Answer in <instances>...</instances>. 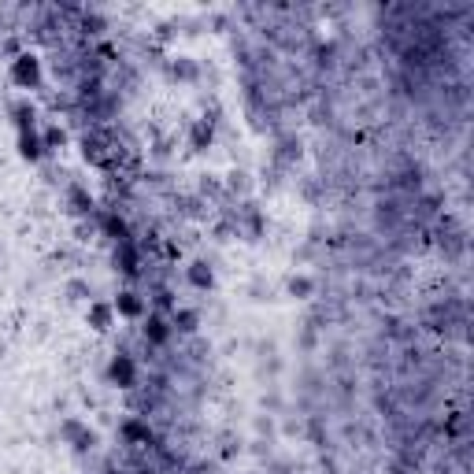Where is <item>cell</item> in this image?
<instances>
[{"instance_id": "cell-3", "label": "cell", "mask_w": 474, "mask_h": 474, "mask_svg": "<svg viewBox=\"0 0 474 474\" xmlns=\"http://www.w3.org/2000/svg\"><path fill=\"white\" fill-rule=\"evenodd\" d=\"M19 152H22V160H30V163L45 156V145H41L38 130H22V134H19Z\"/></svg>"}, {"instance_id": "cell-13", "label": "cell", "mask_w": 474, "mask_h": 474, "mask_svg": "<svg viewBox=\"0 0 474 474\" xmlns=\"http://www.w3.org/2000/svg\"><path fill=\"white\" fill-rule=\"evenodd\" d=\"M289 289H293V293H307V289H312V282H307V278H293Z\"/></svg>"}, {"instance_id": "cell-9", "label": "cell", "mask_w": 474, "mask_h": 474, "mask_svg": "<svg viewBox=\"0 0 474 474\" xmlns=\"http://www.w3.org/2000/svg\"><path fill=\"white\" fill-rule=\"evenodd\" d=\"M189 282H193L197 289H211V267L208 263H193V267H189Z\"/></svg>"}, {"instance_id": "cell-8", "label": "cell", "mask_w": 474, "mask_h": 474, "mask_svg": "<svg viewBox=\"0 0 474 474\" xmlns=\"http://www.w3.org/2000/svg\"><path fill=\"white\" fill-rule=\"evenodd\" d=\"M104 230H108V237H115L118 245L130 241V230H126V222L118 219V215H104Z\"/></svg>"}, {"instance_id": "cell-4", "label": "cell", "mask_w": 474, "mask_h": 474, "mask_svg": "<svg viewBox=\"0 0 474 474\" xmlns=\"http://www.w3.org/2000/svg\"><path fill=\"white\" fill-rule=\"evenodd\" d=\"M115 312L118 315H126V319H141V315H145V300H141V296L137 293H118V300H115Z\"/></svg>"}, {"instance_id": "cell-7", "label": "cell", "mask_w": 474, "mask_h": 474, "mask_svg": "<svg viewBox=\"0 0 474 474\" xmlns=\"http://www.w3.org/2000/svg\"><path fill=\"white\" fill-rule=\"evenodd\" d=\"M112 312H115V307H108V304H93L89 307V326L93 330H108L112 326Z\"/></svg>"}, {"instance_id": "cell-10", "label": "cell", "mask_w": 474, "mask_h": 474, "mask_svg": "<svg viewBox=\"0 0 474 474\" xmlns=\"http://www.w3.org/2000/svg\"><path fill=\"white\" fill-rule=\"evenodd\" d=\"M208 145H211V123L200 118V123L193 126V148H208Z\"/></svg>"}, {"instance_id": "cell-5", "label": "cell", "mask_w": 474, "mask_h": 474, "mask_svg": "<svg viewBox=\"0 0 474 474\" xmlns=\"http://www.w3.org/2000/svg\"><path fill=\"white\" fill-rule=\"evenodd\" d=\"M145 337L152 341V345H167V337H171L167 319H163V315H148L145 319Z\"/></svg>"}, {"instance_id": "cell-12", "label": "cell", "mask_w": 474, "mask_h": 474, "mask_svg": "<svg viewBox=\"0 0 474 474\" xmlns=\"http://www.w3.org/2000/svg\"><path fill=\"white\" fill-rule=\"evenodd\" d=\"M70 200L78 204V211H89V208H93V200L82 193V185H70Z\"/></svg>"}, {"instance_id": "cell-14", "label": "cell", "mask_w": 474, "mask_h": 474, "mask_svg": "<svg viewBox=\"0 0 474 474\" xmlns=\"http://www.w3.org/2000/svg\"><path fill=\"white\" fill-rule=\"evenodd\" d=\"M137 474H152V471H137Z\"/></svg>"}, {"instance_id": "cell-11", "label": "cell", "mask_w": 474, "mask_h": 474, "mask_svg": "<svg viewBox=\"0 0 474 474\" xmlns=\"http://www.w3.org/2000/svg\"><path fill=\"white\" fill-rule=\"evenodd\" d=\"M41 145H45V152L59 148V145H63V130H59V126H49V130H45V137H41Z\"/></svg>"}, {"instance_id": "cell-6", "label": "cell", "mask_w": 474, "mask_h": 474, "mask_svg": "<svg viewBox=\"0 0 474 474\" xmlns=\"http://www.w3.org/2000/svg\"><path fill=\"white\" fill-rule=\"evenodd\" d=\"M123 437H126V441L130 445H148V422H141V419H126L123 422Z\"/></svg>"}, {"instance_id": "cell-1", "label": "cell", "mask_w": 474, "mask_h": 474, "mask_svg": "<svg viewBox=\"0 0 474 474\" xmlns=\"http://www.w3.org/2000/svg\"><path fill=\"white\" fill-rule=\"evenodd\" d=\"M11 78H15V86H22V89H38L41 86V59L30 56V52L15 56V63H11Z\"/></svg>"}, {"instance_id": "cell-2", "label": "cell", "mask_w": 474, "mask_h": 474, "mask_svg": "<svg viewBox=\"0 0 474 474\" xmlns=\"http://www.w3.org/2000/svg\"><path fill=\"white\" fill-rule=\"evenodd\" d=\"M108 382L118 389H134L137 385V363L130 360L126 352H115L112 363H108Z\"/></svg>"}]
</instances>
